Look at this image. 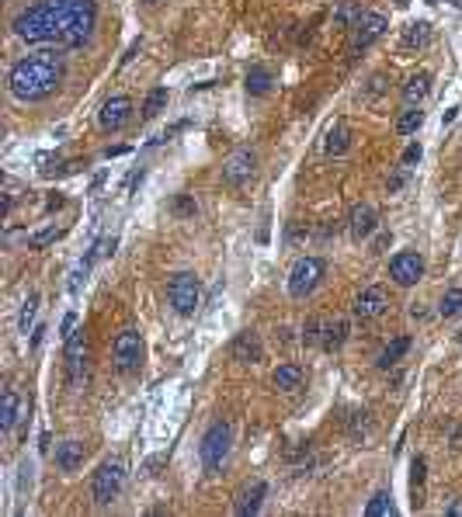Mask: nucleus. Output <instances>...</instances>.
<instances>
[{"instance_id": "obj_49", "label": "nucleus", "mask_w": 462, "mask_h": 517, "mask_svg": "<svg viewBox=\"0 0 462 517\" xmlns=\"http://www.w3.org/2000/svg\"><path fill=\"white\" fill-rule=\"evenodd\" d=\"M410 4V0H396V8H406Z\"/></svg>"}, {"instance_id": "obj_37", "label": "nucleus", "mask_w": 462, "mask_h": 517, "mask_svg": "<svg viewBox=\"0 0 462 517\" xmlns=\"http://www.w3.org/2000/svg\"><path fill=\"white\" fill-rule=\"evenodd\" d=\"M417 160H421V142H410V146L403 149V167L417 164Z\"/></svg>"}, {"instance_id": "obj_51", "label": "nucleus", "mask_w": 462, "mask_h": 517, "mask_svg": "<svg viewBox=\"0 0 462 517\" xmlns=\"http://www.w3.org/2000/svg\"><path fill=\"white\" fill-rule=\"evenodd\" d=\"M459 340H462V330H459Z\"/></svg>"}, {"instance_id": "obj_52", "label": "nucleus", "mask_w": 462, "mask_h": 517, "mask_svg": "<svg viewBox=\"0 0 462 517\" xmlns=\"http://www.w3.org/2000/svg\"><path fill=\"white\" fill-rule=\"evenodd\" d=\"M428 4H435V0H428Z\"/></svg>"}, {"instance_id": "obj_32", "label": "nucleus", "mask_w": 462, "mask_h": 517, "mask_svg": "<svg viewBox=\"0 0 462 517\" xmlns=\"http://www.w3.org/2000/svg\"><path fill=\"white\" fill-rule=\"evenodd\" d=\"M396 507H393V496L382 490V493H376L372 500H369V507H365V514L369 517H386V514H393Z\"/></svg>"}, {"instance_id": "obj_9", "label": "nucleus", "mask_w": 462, "mask_h": 517, "mask_svg": "<svg viewBox=\"0 0 462 517\" xmlns=\"http://www.w3.org/2000/svg\"><path fill=\"white\" fill-rule=\"evenodd\" d=\"M254 174H258V153H254L250 146L233 149L230 157H226V164H223V184H226V188H240V184H247Z\"/></svg>"}, {"instance_id": "obj_36", "label": "nucleus", "mask_w": 462, "mask_h": 517, "mask_svg": "<svg viewBox=\"0 0 462 517\" xmlns=\"http://www.w3.org/2000/svg\"><path fill=\"white\" fill-rule=\"evenodd\" d=\"M115 243H119L115 236H105V240H97V243L90 247V253H94V257H108V253L115 250Z\"/></svg>"}, {"instance_id": "obj_39", "label": "nucleus", "mask_w": 462, "mask_h": 517, "mask_svg": "<svg viewBox=\"0 0 462 517\" xmlns=\"http://www.w3.org/2000/svg\"><path fill=\"white\" fill-rule=\"evenodd\" d=\"M448 444H452V451H462V424L448 427Z\"/></svg>"}, {"instance_id": "obj_24", "label": "nucleus", "mask_w": 462, "mask_h": 517, "mask_svg": "<svg viewBox=\"0 0 462 517\" xmlns=\"http://www.w3.org/2000/svg\"><path fill=\"white\" fill-rule=\"evenodd\" d=\"M406 351H410V337H393V340L382 347V354H379V368H382V372H386V368H393Z\"/></svg>"}, {"instance_id": "obj_50", "label": "nucleus", "mask_w": 462, "mask_h": 517, "mask_svg": "<svg viewBox=\"0 0 462 517\" xmlns=\"http://www.w3.org/2000/svg\"><path fill=\"white\" fill-rule=\"evenodd\" d=\"M448 4H452V8H459V4H462V0H448Z\"/></svg>"}, {"instance_id": "obj_14", "label": "nucleus", "mask_w": 462, "mask_h": 517, "mask_svg": "<svg viewBox=\"0 0 462 517\" xmlns=\"http://www.w3.org/2000/svg\"><path fill=\"white\" fill-rule=\"evenodd\" d=\"M230 357H233V361H240V365H258V361L265 357V344H261V337L254 333V330L236 333V337H233V344H230Z\"/></svg>"}, {"instance_id": "obj_23", "label": "nucleus", "mask_w": 462, "mask_h": 517, "mask_svg": "<svg viewBox=\"0 0 462 517\" xmlns=\"http://www.w3.org/2000/svg\"><path fill=\"white\" fill-rule=\"evenodd\" d=\"M271 70L268 66H250L247 70V94H254V97H265L268 90H271Z\"/></svg>"}, {"instance_id": "obj_5", "label": "nucleus", "mask_w": 462, "mask_h": 517, "mask_svg": "<svg viewBox=\"0 0 462 517\" xmlns=\"http://www.w3.org/2000/svg\"><path fill=\"white\" fill-rule=\"evenodd\" d=\"M324 271H327V264L320 261V257H299V261L292 264V271H289V295L292 299L313 295L317 285L324 281Z\"/></svg>"}, {"instance_id": "obj_44", "label": "nucleus", "mask_w": 462, "mask_h": 517, "mask_svg": "<svg viewBox=\"0 0 462 517\" xmlns=\"http://www.w3.org/2000/svg\"><path fill=\"white\" fill-rule=\"evenodd\" d=\"M403 181H406L403 174H396V177H389V181H386V191H400V188H403Z\"/></svg>"}, {"instance_id": "obj_43", "label": "nucleus", "mask_w": 462, "mask_h": 517, "mask_svg": "<svg viewBox=\"0 0 462 517\" xmlns=\"http://www.w3.org/2000/svg\"><path fill=\"white\" fill-rule=\"evenodd\" d=\"M139 181H143V171H132V174L125 177V191H132V188H136Z\"/></svg>"}, {"instance_id": "obj_42", "label": "nucleus", "mask_w": 462, "mask_h": 517, "mask_svg": "<svg viewBox=\"0 0 462 517\" xmlns=\"http://www.w3.org/2000/svg\"><path fill=\"white\" fill-rule=\"evenodd\" d=\"M386 247H389V233H379V236H376V243H372V253H382Z\"/></svg>"}, {"instance_id": "obj_16", "label": "nucleus", "mask_w": 462, "mask_h": 517, "mask_svg": "<svg viewBox=\"0 0 462 517\" xmlns=\"http://www.w3.org/2000/svg\"><path fill=\"white\" fill-rule=\"evenodd\" d=\"M265 496H268V486H265L261 479L243 483V486H240V493L233 496V510H236L240 517H250V514H258V510H261Z\"/></svg>"}, {"instance_id": "obj_35", "label": "nucleus", "mask_w": 462, "mask_h": 517, "mask_svg": "<svg viewBox=\"0 0 462 517\" xmlns=\"http://www.w3.org/2000/svg\"><path fill=\"white\" fill-rule=\"evenodd\" d=\"M174 216H195V198H188V194H178L174 198Z\"/></svg>"}, {"instance_id": "obj_45", "label": "nucleus", "mask_w": 462, "mask_h": 517, "mask_svg": "<svg viewBox=\"0 0 462 517\" xmlns=\"http://www.w3.org/2000/svg\"><path fill=\"white\" fill-rule=\"evenodd\" d=\"M445 514H448V517H462V496H459V500H452Z\"/></svg>"}, {"instance_id": "obj_11", "label": "nucleus", "mask_w": 462, "mask_h": 517, "mask_svg": "<svg viewBox=\"0 0 462 517\" xmlns=\"http://www.w3.org/2000/svg\"><path fill=\"white\" fill-rule=\"evenodd\" d=\"M389 278L396 281V285H417L421 278H424V257L421 253H414V250H403V253H396L393 261H389Z\"/></svg>"}, {"instance_id": "obj_29", "label": "nucleus", "mask_w": 462, "mask_h": 517, "mask_svg": "<svg viewBox=\"0 0 462 517\" xmlns=\"http://www.w3.org/2000/svg\"><path fill=\"white\" fill-rule=\"evenodd\" d=\"M358 18H362V8H358L354 0H344V4L337 8V14H334V25L337 28H354Z\"/></svg>"}, {"instance_id": "obj_21", "label": "nucleus", "mask_w": 462, "mask_h": 517, "mask_svg": "<svg viewBox=\"0 0 462 517\" xmlns=\"http://www.w3.org/2000/svg\"><path fill=\"white\" fill-rule=\"evenodd\" d=\"M348 333H351V323L348 320H327L324 323V330H320V347L324 351H341L344 347V340H348Z\"/></svg>"}, {"instance_id": "obj_12", "label": "nucleus", "mask_w": 462, "mask_h": 517, "mask_svg": "<svg viewBox=\"0 0 462 517\" xmlns=\"http://www.w3.org/2000/svg\"><path fill=\"white\" fill-rule=\"evenodd\" d=\"M129 122H132V101H129L125 94L108 97L105 105H101V112H97V125L105 129V132H119V129H125Z\"/></svg>"}, {"instance_id": "obj_6", "label": "nucleus", "mask_w": 462, "mask_h": 517, "mask_svg": "<svg viewBox=\"0 0 462 517\" xmlns=\"http://www.w3.org/2000/svg\"><path fill=\"white\" fill-rule=\"evenodd\" d=\"M167 299H171L178 316H191L195 309L202 305V281L191 271H181V275H174L167 281Z\"/></svg>"}, {"instance_id": "obj_40", "label": "nucleus", "mask_w": 462, "mask_h": 517, "mask_svg": "<svg viewBox=\"0 0 462 517\" xmlns=\"http://www.w3.org/2000/svg\"><path fill=\"white\" fill-rule=\"evenodd\" d=\"M60 330H63V340H66V337H70V333L77 330V313H66V316H63V327H60Z\"/></svg>"}, {"instance_id": "obj_48", "label": "nucleus", "mask_w": 462, "mask_h": 517, "mask_svg": "<svg viewBox=\"0 0 462 517\" xmlns=\"http://www.w3.org/2000/svg\"><path fill=\"white\" fill-rule=\"evenodd\" d=\"M101 184H105V171H101V174H97V177H94V181H90V191H97V188H101Z\"/></svg>"}, {"instance_id": "obj_53", "label": "nucleus", "mask_w": 462, "mask_h": 517, "mask_svg": "<svg viewBox=\"0 0 462 517\" xmlns=\"http://www.w3.org/2000/svg\"><path fill=\"white\" fill-rule=\"evenodd\" d=\"M146 4H153V0H146Z\"/></svg>"}, {"instance_id": "obj_38", "label": "nucleus", "mask_w": 462, "mask_h": 517, "mask_svg": "<svg viewBox=\"0 0 462 517\" xmlns=\"http://www.w3.org/2000/svg\"><path fill=\"white\" fill-rule=\"evenodd\" d=\"M365 417H369L365 409H362V413H354V420H351V438H362V434H365V424H369Z\"/></svg>"}, {"instance_id": "obj_3", "label": "nucleus", "mask_w": 462, "mask_h": 517, "mask_svg": "<svg viewBox=\"0 0 462 517\" xmlns=\"http://www.w3.org/2000/svg\"><path fill=\"white\" fill-rule=\"evenodd\" d=\"M230 444H233V427L226 420H216L209 431L202 434V465H205V472L209 476H219L223 472V465L230 458Z\"/></svg>"}, {"instance_id": "obj_13", "label": "nucleus", "mask_w": 462, "mask_h": 517, "mask_svg": "<svg viewBox=\"0 0 462 517\" xmlns=\"http://www.w3.org/2000/svg\"><path fill=\"white\" fill-rule=\"evenodd\" d=\"M386 305H389L386 288H382V285H369L362 295L354 299V316L362 320V323H369V320H376V316L386 313Z\"/></svg>"}, {"instance_id": "obj_34", "label": "nucleus", "mask_w": 462, "mask_h": 517, "mask_svg": "<svg viewBox=\"0 0 462 517\" xmlns=\"http://www.w3.org/2000/svg\"><path fill=\"white\" fill-rule=\"evenodd\" d=\"M320 330H324L320 320H306V327H302V344H306V347H310V344H320Z\"/></svg>"}, {"instance_id": "obj_2", "label": "nucleus", "mask_w": 462, "mask_h": 517, "mask_svg": "<svg viewBox=\"0 0 462 517\" xmlns=\"http://www.w3.org/2000/svg\"><path fill=\"white\" fill-rule=\"evenodd\" d=\"M60 80H63V66L53 53H32L11 66L8 90L18 101H45L49 94H56Z\"/></svg>"}, {"instance_id": "obj_18", "label": "nucleus", "mask_w": 462, "mask_h": 517, "mask_svg": "<svg viewBox=\"0 0 462 517\" xmlns=\"http://www.w3.org/2000/svg\"><path fill=\"white\" fill-rule=\"evenodd\" d=\"M428 45H431V25L428 21H414V25L403 28V38H400L403 53H421Z\"/></svg>"}, {"instance_id": "obj_17", "label": "nucleus", "mask_w": 462, "mask_h": 517, "mask_svg": "<svg viewBox=\"0 0 462 517\" xmlns=\"http://www.w3.org/2000/svg\"><path fill=\"white\" fill-rule=\"evenodd\" d=\"M84 458H87V444L84 441H63L60 448H56V465L63 472H77L80 465H84Z\"/></svg>"}, {"instance_id": "obj_28", "label": "nucleus", "mask_w": 462, "mask_h": 517, "mask_svg": "<svg viewBox=\"0 0 462 517\" xmlns=\"http://www.w3.org/2000/svg\"><path fill=\"white\" fill-rule=\"evenodd\" d=\"M60 236H63L60 226H45V229H38V233L28 236V250H45V247H53Z\"/></svg>"}, {"instance_id": "obj_25", "label": "nucleus", "mask_w": 462, "mask_h": 517, "mask_svg": "<svg viewBox=\"0 0 462 517\" xmlns=\"http://www.w3.org/2000/svg\"><path fill=\"white\" fill-rule=\"evenodd\" d=\"M348 146H351V129H348V125H334V129L327 132L324 149L330 153V157H341V153H348Z\"/></svg>"}, {"instance_id": "obj_46", "label": "nucleus", "mask_w": 462, "mask_h": 517, "mask_svg": "<svg viewBox=\"0 0 462 517\" xmlns=\"http://www.w3.org/2000/svg\"><path fill=\"white\" fill-rule=\"evenodd\" d=\"M63 205H66V198L56 191V194H49V209H63Z\"/></svg>"}, {"instance_id": "obj_31", "label": "nucleus", "mask_w": 462, "mask_h": 517, "mask_svg": "<svg viewBox=\"0 0 462 517\" xmlns=\"http://www.w3.org/2000/svg\"><path fill=\"white\" fill-rule=\"evenodd\" d=\"M35 313H38V292H32V295L25 299V305H21V316H18V330H21V333H28V330H32Z\"/></svg>"}, {"instance_id": "obj_27", "label": "nucleus", "mask_w": 462, "mask_h": 517, "mask_svg": "<svg viewBox=\"0 0 462 517\" xmlns=\"http://www.w3.org/2000/svg\"><path fill=\"white\" fill-rule=\"evenodd\" d=\"M421 125H424V112L414 108V105H410V112H403V115L396 118V132H400V136H414Z\"/></svg>"}, {"instance_id": "obj_30", "label": "nucleus", "mask_w": 462, "mask_h": 517, "mask_svg": "<svg viewBox=\"0 0 462 517\" xmlns=\"http://www.w3.org/2000/svg\"><path fill=\"white\" fill-rule=\"evenodd\" d=\"M438 313L448 320V316H459L462 313V288H448L441 295V305H438Z\"/></svg>"}, {"instance_id": "obj_22", "label": "nucleus", "mask_w": 462, "mask_h": 517, "mask_svg": "<svg viewBox=\"0 0 462 517\" xmlns=\"http://www.w3.org/2000/svg\"><path fill=\"white\" fill-rule=\"evenodd\" d=\"M428 94H431V73H414L403 84V101L406 105H421Z\"/></svg>"}, {"instance_id": "obj_8", "label": "nucleus", "mask_w": 462, "mask_h": 517, "mask_svg": "<svg viewBox=\"0 0 462 517\" xmlns=\"http://www.w3.org/2000/svg\"><path fill=\"white\" fill-rule=\"evenodd\" d=\"M386 28H389V21H386V14H379V11H362V18L354 21V28H351V45H348V56L354 60L362 49H369L376 38H382L386 35Z\"/></svg>"}, {"instance_id": "obj_10", "label": "nucleus", "mask_w": 462, "mask_h": 517, "mask_svg": "<svg viewBox=\"0 0 462 517\" xmlns=\"http://www.w3.org/2000/svg\"><path fill=\"white\" fill-rule=\"evenodd\" d=\"M66 382L70 389H80L87 382V333L73 330L66 337Z\"/></svg>"}, {"instance_id": "obj_15", "label": "nucleus", "mask_w": 462, "mask_h": 517, "mask_svg": "<svg viewBox=\"0 0 462 517\" xmlns=\"http://www.w3.org/2000/svg\"><path fill=\"white\" fill-rule=\"evenodd\" d=\"M348 229H351V240H354V243L369 240V236L379 229V216H376L372 205H354L351 216H348Z\"/></svg>"}, {"instance_id": "obj_47", "label": "nucleus", "mask_w": 462, "mask_h": 517, "mask_svg": "<svg viewBox=\"0 0 462 517\" xmlns=\"http://www.w3.org/2000/svg\"><path fill=\"white\" fill-rule=\"evenodd\" d=\"M42 333H45L42 327H35V330H32V347H38V344H42Z\"/></svg>"}, {"instance_id": "obj_4", "label": "nucleus", "mask_w": 462, "mask_h": 517, "mask_svg": "<svg viewBox=\"0 0 462 517\" xmlns=\"http://www.w3.org/2000/svg\"><path fill=\"white\" fill-rule=\"evenodd\" d=\"M125 486V462L122 458H108V462H101V469L94 472V483H90V496L97 507H108L119 500Z\"/></svg>"}, {"instance_id": "obj_1", "label": "nucleus", "mask_w": 462, "mask_h": 517, "mask_svg": "<svg viewBox=\"0 0 462 517\" xmlns=\"http://www.w3.org/2000/svg\"><path fill=\"white\" fill-rule=\"evenodd\" d=\"M97 25L94 0H38L25 8L11 31L28 45H60V49H80Z\"/></svg>"}, {"instance_id": "obj_19", "label": "nucleus", "mask_w": 462, "mask_h": 517, "mask_svg": "<svg viewBox=\"0 0 462 517\" xmlns=\"http://www.w3.org/2000/svg\"><path fill=\"white\" fill-rule=\"evenodd\" d=\"M302 379H306L302 365H295V361H285V365H278V368H275L271 386H275L278 392H295V389L302 386Z\"/></svg>"}, {"instance_id": "obj_7", "label": "nucleus", "mask_w": 462, "mask_h": 517, "mask_svg": "<svg viewBox=\"0 0 462 517\" xmlns=\"http://www.w3.org/2000/svg\"><path fill=\"white\" fill-rule=\"evenodd\" d=\"M112 361H115V372L119 375H132L143 365V337L139 330H122L112 344Z\"/></svg>"}, {"instance_id": "obj_41", "label": "nucleus", "mask_w": 462, "mask_h": 517, "mask_svg": "<svg viewBox=\"0 0 462 517\" xmlns=\"http://www.w3.org/2000/svg\"><path fill=\"white\" fill-rule=\"evenodd\" d=\"M139 49H143V42H139V38H136V42H132V45H129V49H125V56H122V66H129V63H132V60H136V53H139Z\"/></svg>"}, {"instance_id": "obj_33", "label": "nucleus", "mask_w": 462, "mask_h": 517, "mask_svg": "<svg viewBox=\"0 0 462 517\" xmlns=\"http://www.w3.org/2000/svg\"><path fill=\"white\" fill-rule=\"evenodd\" d=\"M410 486H414V493L421 496V490H424V458H414V465H410Z\"/></svg>"}, {"instance_id": "obj_20", "label": "nucleus", "mask_w": 462, "mask_h": 517, "mask_svg": "<svg viewBox=\"0 0 462 517\" xmlns=\"http://www.w3.org/2000/svg\"><path fill=\"white\" fill-rule=\"evenodd\" d=\"M21 420V399H18V389H4V399H0V431L11 434L14 424Z\"/></svg>"}, {"instance_id": "obj_26", "label": "nucleus", "mask_w": 462, "mask_h": 517, "mask_svg": "<svg viewBox=\"0 0 462 517\" xmlns=\"http://www.w3.org/2000/svg\"><path fill=\"white\" fill-rule=\"evenodd\" d=\"M164 108H167V87H153V90L146 94V101H143V118H146V122L157 118Z\"/></svg>"}]
</instances>
